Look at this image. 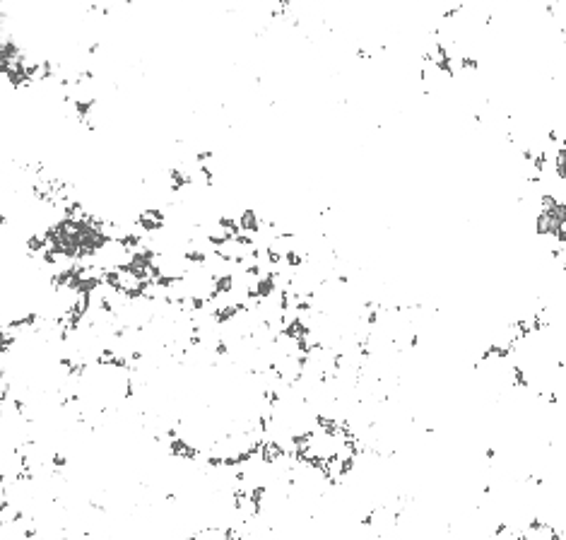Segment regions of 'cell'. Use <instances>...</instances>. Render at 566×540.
<instances>
[{
    "label": "cell",
    "mask_w": 566,
    "mask_h": 540,
    "mask_svg": "<svg viewBox=\"0 0 566 540\" xmlns=\"http://www.w3.org/2000/svg\"><path fill=\"white\" fill-rule=\"evenodd\" d=\"M5 487H8V483H5V478L0 475V509L5 507Z\"/></svg>",
    "instance_id": "cell-1"
}]
</instances>
